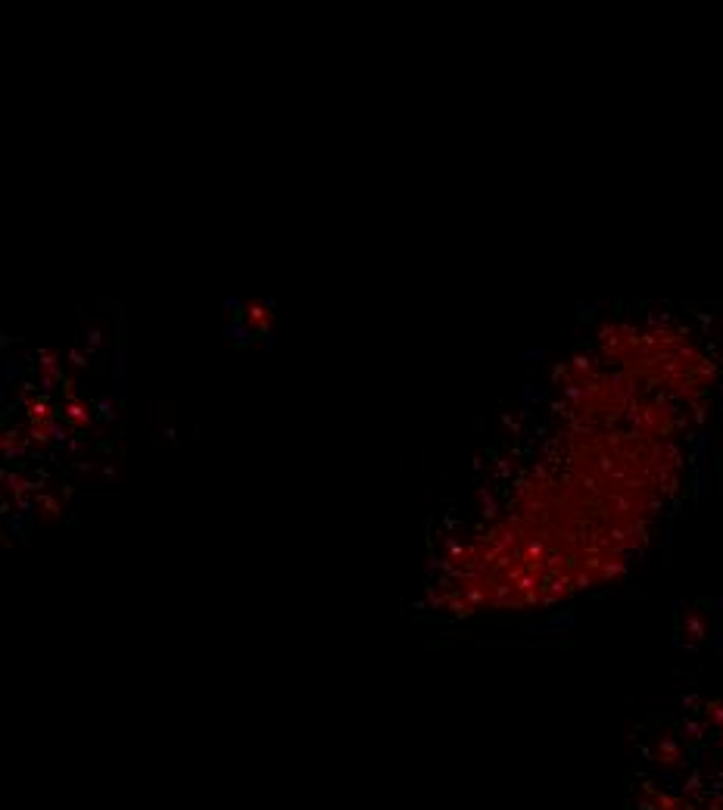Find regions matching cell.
<instances>
[{
  "mask_svg": "<svg viewBox=\"0 0 723 810\" xmlns=\"http://www.w3.org/2000/svg\"><path fill=\"white\" fill-rule=\"evenodd\" d=\"M630 810H723V720L667 723L630 769Z\"/></svg>",
  "mask_w": 723,
  "mask_h": 810,
  "instance_id": "6da1fadb",
  "label": "cell"
},
{
  "mask_svg": "<svg viewBox=\"0 0 723 810\" xmlns=\"http://www.w3.org/2000/svg\"><path fill=\"white\" fill-rule=\"evenodd\" d=\"M62 415H66V421L72 427H78V430H84V427L91 424V405L84 402L82 396H66V402H62Z\"/></svg>",
  "mask_w": 723,
  "mask_h": 810,
  "instance_id": "7a4b0ae2",
  "label": "cell"
},
{
  "mask_svg": "<svg viewBox=\"0 0 723 810\" xmlns=\"http://www.w3.org/2000/svg\"><path fill=\"white\" fill-rule=\"evenodd\" d=\"M25 412H28V424L32 421H54V402L44 396H25Z\"/></svg>",
  "mask_w": 723,
  "mask_h": 810,
  "instance_id": "3957f363",
  "label": "cell"
},
{
  "mask_svg": "<svg viewBox=\"0 0 723 810\" xmlns=\"http://www.w3.org/2000/svg\"><path fill=\"white\" fill-rule=\"evenodd\" d=\"M244 318L256 327V331H265V327H271V312L265 309V305L259 303H246L244 305Z\"/></svg>",
  "mask_w": 723,
  "mask_h": 810,
  "instance_id": "277c9868",
  "label": "cell"
},
{
  "mask_svg": "<svg viewBox=\"0 0 723 810\" xmlns=\"http://www.w3.org/2000/svg\"><path fill=\"white\" fill-rule=\"evenodd\" d=\"M41 378H44V386L60 380V352L56 349L41 352Z\"/></svg>",
  "mask_w": 723,
  "mask_h": 810,
  "instance_id": "5b68a950",
  "label": "cell"
},
{
  "mask_svg": "<svg viewBox=\"0 0 723 810\" xmlns=\"http://www.w3.org/2000/svg\"><path fill=\"white\" fill-rule=\"evenodd\" d=\"M32 437L38 443H47L54 437V421H32Z\"/></svg>",
  "mask_w": 723,
  "mask_h": 810,
  "instance_id": "8992f818",
  "label": "cell"
},
{
  "mask_svg": "<svg viewBox=\"0 0 723 810\" xmlns=\"http://www.w3.org/2000/svg\"><path fill=\"white\" fill-rule=\"evenodd\" d=\"M41 518L56 520V518H60V505H56L54 499H41Z\"/></svg>",
  "mask_w": 723,
  "mask_h": 810,
  "instance_id": "52a82bcc",
  "label": "cell"
}]
</instances>
